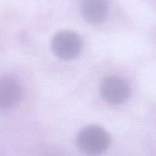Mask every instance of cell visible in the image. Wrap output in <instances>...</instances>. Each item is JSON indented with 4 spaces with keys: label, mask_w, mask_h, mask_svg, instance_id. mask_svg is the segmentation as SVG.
<instances>
[{
    "label": "cell",
    "mask_w": 156,
    "mask_h": 156,
    "mask_svg": "<svg viewBox=\"0 0 156 156\" xmlns=\"http://www.w3.org/2000/svg\"><path fill=\"white\" fill-rule=\"evenodd\" d=\"M51 48L58 58L70 60L80 55L82 48V41L77 33L64 30L54 36L51 41Z\"/></svg>",
    "instance_id": "obj_2"
},
{
    "label": "cell",
    "mask_w": 156,
    "mask_h": 156,
    "mask_svg": "<svg viewBox=\"0 0 156 156\" xmlns=\"http://www.w3.org/2000/svg\"><path fill=\"white\" fill-rule=\"evenodd\" d=\"M41 156H67L66 153L58 147H50L47 149Z\"/></svg>",
    "instance_id": "obj_6"
},
{
    "label": "cell",
    "mask_w": 156,
    "mask_h": 156,
    "mask_svg": "<svg viewBox=\"0 0 156 156\" xmlns=\"http://www.w3.org/2000/svg\"><path fill=\"white\" fill-rule=\"evenodd\" d=\"M22 99V89L13 78H0V109H10Z\"/></svg>",
    "instance_id": "obj_4"
},
{
    "label": "cell",
    "mask_w": 156,
    "mask_h": 156,
    "mask_svg": "<svg viewBox=\"0 0 156 156\" xmlns=\"http://www.w3.org/2000/svg\"><path fill=\"white\" fill-rule=\"evenodd\" d=\"M81 14L84 19L92 25L102 23L108 15L107 0H82Z\"/></svg>",
    "instance_id": "obj_5"
},
{
    "label": "cell",
    "mask_w": 156,
    "mask_h": 156,
    "mask_svg": "<svg viewBox=\"0 0 156 156\" xmlns=\"http://www.w3.org/2000/svg\"><path fill=\"white\" fill-rule=\"evenodd\" d=\"M101 95L110 104L124 103L131 95L129 84L117 76H110L103 80L101 85Z\"/></svg>",
    "instance_id": "obj_3"
},
{
    "label": "cell",
    "mask_w": 156,
    "mask_h": 156,
    "mask_svg": "<svg viewBox=\"0 0 156 156\" xmlns=\"http://www.w3.org/2000/svg\"><path fill=\"white\" fill-rule=\"evenodd\" d=\"M77 144L85 154L99 156L109 148L111 136L104 128L99 125H89L78 133Z\"/></svg>",
    "instance_id": "obj_1"
}]
</instances>
